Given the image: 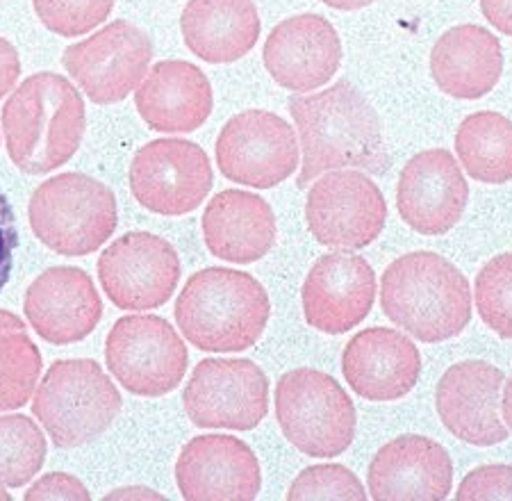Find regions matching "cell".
Segmentation results:
<instances>
[{"instance_id":"1","label":"cell","mask_w":512,"mask_h":501,"mask_svg":"<svg viewBox=\"0 0 512 501\" xmlns=\"http://www.w3.org/2000/svg\"><path fill=\"white\" fill-rule=\"evenodd\" d=\"M289 114L303 151L299 190L328 171L358 169L383 176L390 167L383 123L353 82L337 80L324 92L296 94L289 98Z\"/></svg>"},{"instance_id":"2","label":"cell","mask_w":512,"mask_h":501,"mask_svg":"<svg viewBox=\"0 0 512 501\" xmlns=\"http://www.w3.org/2000/svg\"><path fill=\"white\" fill-rule=\"evenodd\" d=\"M85 128V101L69 80L55 73L23 80L3 108L7 153L30 176L51 174L69 162L80 149Z\"/></svg>"},{"instance_id":"3","label":"cell","mask_w":512,"mask_h":501,"mask_svg":"<svg viewBox=\"0 0 512 501\" xmlns=\"http://www.w3.org/2000/svg\"><path fill=\"white\" fill-rule=\"evenodd\" d=\"M381 308L415 340L437 344L456 338L472 322V287L444 256L412 251L383 271Z\"/></svg>"},{"instance_id":"4","label":"cell","mask_w":512,"mask_h":501,"mask_svg":"<svg viewBox=\"0 0 512 501\" xmlns=\"http://www.w3.org/2000/svg\"><path fill=\"white\" fill-rule=\"evenodd\" d=\"M176 322L189 344L201 351L251 349L269 324V294L251 274L226 267L196 271L176 301Z\"/></svg>"},{"instance_id":"5","label":"cell","mask_w":512,"mask_h":501,"mask_svg":"<svg viewBox=\"0 0 512 501\" xmlns=\"http://www.w3.org/2000/svg\"><path fill=\"white\" fill-rule=\"evenodd\" d=\"M121 394L96 360H55L41 379L32 413L60 449L82 447L110 429Z\"/></svg>"},{"instance_id":"6","label":"cell","mask_w":512,"mask_h":501,"mask_svg":"<svg viewBox=\"0 0 512 501\" xmlns=\"http://www.w3.org/2000/svg\"><path fill=\"white\" fill-rule=\"evenodd\" d=\"M32 233L60 256L82 258L101 249L117 231V199L87 174H60L41 183L28 205Z\"/></svg>"},{"instance_id":"7","label":"cell","mask_w":512,"mask_h":501,"mask_svg":"<svg viewBox=\"0 0 512 501\" xmlns=\"http://www.w3.org/2000/svg\"><path fill=\"white\" fill-rule=\"evenodd\" d=\"M276 417L285 438L312 458L342 456L355 438V406L333 376L301 367L276 383Z\"/></svg>"},{"instance_id":"8","label":"cell","mask_w":512,"mask_h":501,"mask_svg":"<svg viewBox=\"0 0 512 501\" xmlns=\"http://www.w3.org/2000/svg\"><path fill=\"white\" fill-rule=\"evenodd\" d=\"M105 363L128 392L162 397L183 383L189 353L167 319L130 315L121 317L107 335Z\"/></svg>"},{"instance_id":"9","label":"cell","mask_w":512,"mask_h":501,"mask_svg":"<svg viewBox=\"0 0 512 501\" xmlns=\"http://www.w3.org/2000/svg\"><path fill=\"white\" fill-rule=\"evenodd\" d=\"M312 237L335 251H358L381 237L387 203L365 171L337 169L312 183L305 201Z\"/></svg>"},{"instance_id":"10","label":"cell","mask_w":512,"mask_h":501,"mask_svg":"<svg viewBox=\"0 0 512 501\" xmlns=\"http://www.w3.org/2000/svg\"><path fill=\"white\" fill-rule=\"evenodd\" d=\"M198 429L251 431L269 413L267 374L244 358L201 360L183 392Z\"/></svg>"},{"instance_id":"11","label":"cell","mask_w":512,"mask_h":501,"mask_svg":"<svg viewBox=\"0 0 512 501\" xmlns=\"http://www.w3.org/2000/svg\"><path fill=\"white\" fill-rule=\"evenodd\" d=\"M153 60V41L130 21H114L62 53V64L96 105H112L142 85Z\"/></svg>"},{"instance_id":"12","label":"cell","mask_w":512,"mask_h":501,"mask_svg":"<svg viewBox=\"0 0 512 501\" xmlns=\"http://www.w3.org/2000/svg\"><path fill=\"white\" fill-rule=\"evenodd\" d=\"M214 153L219 171L228 180L271 190L299 167V137L278 114L246 110L226 121Z\"/></svg>"},{"instance_id":"13","label":"cell","mask_w":512,"mask_h":501,"mask_svg":"<svg viewBox=\"0 0 512 501\" xmlns=\"http://www.w3.org/2000/svg\"><path fill=\"white\" fill-rule=\"evenodd\" d=\"M130 190L139 205L155 215L180 217L194 212L212 190L208 153L187 139H155L135 153Z\"/></svg>"},{"instance_id":"14","label":"cell","mask_w":512,"mask_h":501,"mask_svg":"<svg viewBox=\"0 0 512 501\" xmlns=\"http://www.w3.org/2000/svg\"><path fill=\"white\" fill-rule=\"evenodd\" d=\"M180 258L173 246L153 233L135 231L119 237L98 258V278L114 306L153 310L176 292Z\"/></svg>"},{"instance_id":"15","label":"cell","mask_w":512,"mask_h":501,"mask_svg":"<svg viewBox=\"0 0 512 501\" xmlns=\"http://www.w3.org/2000/svg\"><path fill=\"white\" fill-rule=\"evenodd\" d=\"M506 374L485 360L451 365L437 383L435 408L447 431L474 447H494L508 440L510 429L499 415Z\"/></svg>"},{"instance_id":"16","label":"cell","mask_w":512,"mask_h":501,"mask_svg":"<svg viewBox=\"0 0 512 501\" xmlns=\"http://www.w3.org/2000/svg\"><path fill=\"white\" fill-rule=\"evenodd\" d=\"M303 315L312 328L328 335L349 333L365 322L376 301V274L351 251L321 256L305 276Z\"/></svg>"},{"instance_id":"17","label":"cell","mask_w":512,"mask_h":501,"mask_svg":"<svg viewBox=\"0 0 512 501\" xmlns=\"http://www.w3.org/2000/svg\"><path fill=\"white\" fill-rule=\"evenodd\" d=\"M469 183L447 149H428L410 158L396 185V210L421 235H444L467 210Z\"/></svg>"},{"instance_id":"18","label":"cell","mask_w":512,"mask_h":501,"mask_svg":"<svg viewBox=\"0 0 512 501\" xmlns=\"http://www.w3.org/2000/svg\"><path fill=\"white\" fill-rule=\"evenodd\" d=\"M264 69L289 92H315L342 64V41L321 14H296L269 32L262 51Z\"/></svg>"},{"instance_id":"19","label":"cell","mask_w":512,"mask_h":501,"mask_svg":"<svg viewBox=\"0 0 512 501\" xmlns=\"http://www.w3.org/2000/svg\"><path fill=\"white\" fill-rule=\"evenodd\" d=\"M176 483L187 501H251L262 472L253 449L233 435H198L183 447Z\"/></svg>"},{"instance_id":"20","label":"cell","mask_w":512,"mask_h":501,"mask_svg":"<svg viewBox=\"0 0 512 501\" xmlns=\"http://www.w3.org/2000/svg\"><path fill=\"white\" fill-rule=\"evenodd\" d=\"M349 388L367 401H399L412 392L421 374V353L406 333L374 326L355 333L342 353Z\"/></svg>"},{"instance_id":"21","label":"cell","mask_w":512,"mask_h":501,"mask_svg":"<svg viewBox=\"0 0 512 501\" xmlns=\"http://www.w3.org/2000/svg\"><path fill=\"white\" fill-rule=\"evenodd\" d=\"M367 481L376 501H442L451 495L453 463L440 442L401 435L376 451Z\"/></svg>"},{"instance_id":"22","label":"cell","mask_w":512,"mask_h":501,"mask_svg":"<svg viewBox=\"0 0 512 501\" xmlns=\"http://www.w3.org/2000/svg\"><path fill=\"white\" fill-rule=\"evenodd\" d=\"M26 317L41 340L73 344L101 322L103 301L94 281L78 267H51L28 287Z\"/></svg>"},{"instance_id":"23","label":"cell","mask_w":512,"mask_h":501,"mask_svg":"<svg viewBox=\"0 0 512 501\" xmlns=\"http://www.w3.org/2000/svg\"><path fill=\"white\" fill-rule=\"evenodd\" d=\"M139 117L155 133H194L214 108L212 85L192 62L164 60L135 89Z\"/></svg>"},{"instance_id":"24","label":"cell","mask_w":512,"mask_h":501,"mask_svg":"<svg viewBox=\"0 0 512 501\" xmlns=\"http://www.w3.org/2000/svg\"><path fill=\"white\" fill-rule=\"evenodd\" d=\"M205 246L214 258L251 265L262 260L276 242V217L258 194L224 190L203 212Z\"/></svg>"},{"instance_id":"25","label":"cell","mask_w":512,"mask_h":501,"mask_svg":"<svg viewBox=\"0 0 512 501\" xmlns=\"http://www.w3.org/2000/svg\"><path fill=\"white\" fill-rule=\"evenodd\" d=\"M503 48L499 37L474 23L456 26L435 41L431 76L447 96L476 101L499 85Z\"/></svg>"},{"instance_id":"26","label":"cell","mask_w":512,"mask_h":501,"mask_svg":"<svg viewBox=\"0 0 512 501\" xmlns=\"http://www.w3.org/2000/svg\"><path fill=\"white\" fill-rule=\"evenodd\" d=\"M253 0H189L180 16L185 46L210 64H230L253 51L260 39Z\"/></svg>"},{"instance_id":"27","label":"cell","mask_w":512,"mask_h":501,"mask_svg":"<svg viewBox=\"0 0 512 501\" xmlns=\"http://www.w3.org/2000/svg\"><path fill=\"white\" fill-rule=\"evenodd\" d=\"M456 153L462 169L478 183H510L512 121L492 110L469 114L456 133Z\"/></svg>"},{"instance_id":"28","label":"cell","mask_w":512,"mask_h":501,"mask_svg":"<svg viewBox=\"0 0 512 501\" xmlns=\"http://www.w3.org/2000/svg\"><path fill=\"white\" fill-rule=\"evenodd\" d=\"M41 374V353L26 324L0 310V413L26 406Z\"/></svg>"},{"instance_id":"29","label":"cell","mask_w":512,"mask_h":501,"mask_svg":"<svg viewBox=\"0 0 512 501\" xmlns=\"http://www.w3.org/2000/svg\"><path fill=\"white\" fill-rule=\"evenodd\" d=\"M46 438L26 415L0 417V486L21 488L46 461Z\"/></svg>"},{"instance_id":"30","label":"cell","mask_w":512,"mask_h":501,"mask_svg":"<svg viewBox=\"0 0 512 501\" xmlns=\"http://www.w3.org/2000/svg\"><path fill=\"white\" fill-rule=\"evenodd\" d=\"M476 310L483 324L503 340H512V253H501L476 276Z\"/></svg>"},{"instance_id":"31","label":"cell","mask_w":512,"mask_h":501,"mask_svg":"<svg viewBox=\"0 0 512 501\" xmlns=\"http://www.w3.org/2000/svg\"><path fill=\"white\" fill-rule=\"evenodd\" d=\"M44 26L60 37H80L110 16L114 0H32Z\"/></svg>"},{"instance_id":"32","label":"cell","mask_w":512,"mask_h":501,"mask_svg":"<svg viewBox=\"0 0 512 501\" xmlns=\"http://www.w3.org/2000/svg\"><path fill=\"white\" fill-rule=\"evenodd\" d=\"M369 492L362 486L358 476L344 465H312L296 476L289 486V501L305 499H355L365 501Z\"/></svg>"},{"instance_id":"33","label":"cell","mask_w":512,"mask_h":501,"mask_svg":"<svg viewBox=\"0 0 512 501\" xmlns=\"http://www.w3.org/2000/svg\"><path fill=\"white\" fill-rule=\"evenodd\" d=\"M458 501L512 499V465H481L462 479Z\"/></svg>"},{"instance_id":"34","label":"cell","mask_w":512,"mask_h":501,"mask_svg":"<svg viewBox=\"0 0 512 501\" xmlns=\"http://www.w3.org/2000/svg\"><path fill=\"white\" fill-rule=\"evenodd\" d=\"M16 246H19V231H16L14 208L5 192L0 190V292L10 283Z\"/></svg>"},{"instance_id":"35","label":"cell","mask_w":512,"mask_h":501,"mask_svg":"<svg viewBox=\"0 0 512 501\" xmlns=\"http://www.w3.org/2000/svg\"><path fill=\"white\" fill-rule=\"evenodd\" d=\"M89 490L82 486L76 476L64 474V472H53L41 476L37 483H32V488L26 492L28 501H39V499H82L87 501Z\"/></svg>"},{"instance_id":"36","label":"cell","mask_w":512,"mask_h":501,"mask_svg":"<svg viewBox=\"0 0 512 501\" xmlns=\"http://www.w3.org/2000/svg\"><path fill=\"white\" fill-rule=\"evenodd\" d=\"M19 76H21L19 53H16V48L10 44V41L0 37V98L12 92Z\"/></svg>"},{"instance_id":"37","label":"cell","mask_w":512,"mask_h":501,"mask_svg":"<svg viewBox=\"0 0 512 501\" xmlns=\"http://www.w3.org/2000/svg\"><path fill=\"white\" fill-rule=\"evenodd\" d=\"M481 12L492 28L512 37V0H481Z\"/></svg>"},{"instance_id":"38","label":"cell","mask_w":512,"mask_h":501,"mask_svg":"<svg viewBox=\"0 0 512 501\" xmlns=\"http://www.w3.org/2000/svg\"><path fill=\"white\" fill-rule=\"evenodd\" d=\"M321 3L333 7V10H342V12H353V10H362V7H369L376 0H321Z\"/></svg>"},{"instance_id":"39","label":"cell","mask_w":512,"mask_h":501,"mask_svg":"<svg viewBox=\"0 0 512 501\" xmlns=\"http://www.w3.org/2000/svg\"><path fill=\"white\" fill-rule=\"evenodd\" d=\"M501 410H503V422H506V426L512 431V376L506 383H503Z\"/></svg>"},{"instance_id":"40","label":"cell","mask_w":512,"mask_h":501,"mask_svg":"<svg viewBox=\"0 0 512 501\" xmlns=\"http://www.w3.org/2000/svg\"><path fill=\"white\" fill-rule=\"evenodd\" d=\"M0 499H3V501H10V495H7V492L3 490V486H0Z\"/></svg>"}]
</instances>
